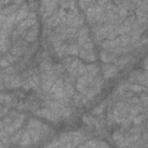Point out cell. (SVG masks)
<instances>
[{
	"label": "cell",
	"mask_w": 148,
	"mask_h": 148,
	"mask_svg": "<svg viewBox=\"0 0 148 148\" xmlns=\"http://www.w3.org/2000/svg\"><path fill=\"white\" fill-rule=\"evenodd\" d=\"M36 114L43 117V118H47L49 120L51 121H58L59 118L61 117L60 116V112L59 110H56V109H44V110H39L36 112Z\"/></svg>",
	"instance_id": "obj_1"
},
{
	"label": "cell",
	"mask_w": 148,
	"mask_h": 148,
	"mask_svg": "<svg viewBox=\"0 0 148 148\" xmlns=\"http://www.w3.org/2000/svg\"><path fill=\"white\" fill-rule=\"evenodd\" d=\"M118 73V68L114 66V65H110V64H106L103 66V74H104V77L105 79H110V77H113L116 76Z\"/></svg>",
	"instance_id": "obj_2"
},
{
	"label": "cell",
	"mask_w": 148,
	"mask_h": 148,
	"mask_svg": "<svg viewBox=\"0 0 148 148\" xmlns=\"http://www.w3.org/2000/svg\"><path fill=\"white\" fill-rule=\"evenodd\" d=\"M23 119H24V116H20V118H16L12 125H8L6 127V132L7 133H13L16 130H18L21 127V125L23 124Z\"/></svg>",
	"instance_id": "obj_3"
},
{
	"label": "cell",
	"mask_w": 148,
	"mask_h": 148,
	"mask_svg": "<svg viewBox=\"0 0 148 148\" xmlns=\"http://www.w3.org/2000/svg\"><path fill=\"white\" fill-rule=\"evenodd\" d=\"M82 59L87 60V61H94L95 60V53L92 50H86V49H82V50H79V53H77Z\"/></svg>",
	"instance_id": "obj_4"
},
{
	"label": "cell",
	"mask_w": 148,
	"mask_h": 148,
	"mask_svg": "<svg viewBox=\"0 0 148 148\" xmlns=\"http://www.w3.org/2000/svg\"><path fill=\"white\" fill-rule=\"evenodd\" d=\"M29 6L28 5H23L21 7V9L16 13V18H15V22H21L23 21L25 17H28V14H29Z\"/></svg>",
	"instance_id": "obj_5"
},
{
	"label": "cell",
	"mask_w": 148,
	"mask_h": 148,
	"mask_svg": "<svg viewBox=\"0 0 148 148\" xmlns=\"http://www.w3.org/2000/svg\"><path fill=\"white\" fill-rule=\"evenodd\" d=\"M38 35V25H34L30 30H28V32L25 34V39L28 42H34L37 38Z\"/></svg>",
	"instance_id": "obj_6"
},
{
	"label": "cell",
	"mask_w": 148,
	"mask_h": 148,
	"mask_svg": "<svg viewBox=\"0 0 148 148\" xmlns=\"http://www.w3.org/2000/svg\"><path fill=\"white\" fill-rule=\"evenodd\" d=\"M36 23V21L35 20H31V18H24L23 21H21V23L18 24V27H17V31L18 32H21L22 30H24V29H27V28H29V27H32L34 24Z\"/></svg>",
	"instance_id": "obj_7"
},
{
	"label": "cell",
	"mask_w": 148,
	"mask_h": 148,
	"mask_svg": "<svg viewBox=\"0 0 148 148\" xmlns=\"http://www.w3.org/2000/svg\"><path fill=\"white\" fill-rule=\"evenodd\" d=\"M88 40H89V37H88V29L83 27V28L80 30V32H79V44L82 45V44H84V43L88 42Z\"/></svg>",
	"instance_id": "obj_8"
},
{
	"label": "cell",
	"mask_w": 148,
	"mask_h": 148,
	"mask_svg": "<svg viewBox=\"0 0 148 148\" xmlns=\"http://www.w3.org/2000/svg\"><path fill=\"white\" fill-rule=\"evenodd\" d=\"M101 59L104 61V62H111V61H116V57L112 54V53H109L106 51H103L101 53Z\"/></svg>",
	"instance_id": "obj_9"
},
{
	"label": "cell",
	"mask_w": 148,
	"mask_h": 148,
	"mask_svg": "<svg viewBox=\"0 0 148 148\" xmlns=\"http://www.w3.org/2000/svg\"><path fill=\"white\" fill-rule=\"evenodd\" d=\"M98 73V67L96 65H88L86 66V74L89 76H95Z\"/></svg>",
	"instance_id": "obj_10"
},
{
	"label": "cell",
	"mask_w": 148,
	"mask_h": 148,
	"mask_svg": "<svg viewBox=\"0 0 148 148\" xmlns=\"http://www.w3.org/2000/svg\"><path fill=\"white\" fill-rule=\"evenodd\" d=\"M131 30V27H130V24L128 23H125V24H121V25H119L116 30H114V32L116 34H120V35H124V34H127L128 31Z\"/></svg>",
	"instance_id": "obj_11"
},
{
	"label": "cell",
	"mask_w": 148,
	"mask_h": 148,
	"mask_svg": "<svg viewBox=\"0 0 148 148\" xmlns=\"http://www.w3.org/2000/svg\"><path fill=\"white\" fill-rule=\"evenodd\" d=\"M87 17H88L89 21L96 20V9H95V6H90L87 9Z\"/></svg>",
	"instance_id": "obj_12"
},
{
	"label": "cell",
	"mask_w": 148,
	"mask_h": 148,
	"mask_svg": "<svg viewBox=\"0 0 148 148\" xmlns=\"http://www.w3.org/2000/svg\"><path fill=\"white\" fill-rule=\"evenodd\" d=\"M30 140H31V135H30V133H29V132H24V133L22 134L20 145H22V146L29 145V143H30Z\"/></svg>",
	"instance_id": "obj_13"
},
{
	"label": "cell",
	"mask_w": 148,
	"mask_h": 148,
	"mask_svg": "<svg viewBox=\"0 0 148 148\" xmlns=\"http://www.w3.org/2000/svg\"><path fill=\"white\" fill-rule=\"evenodd\" d=\"M9 46H10V42H9V39H0V52H5V51H7L8 49H9Z\"/></svg>",
	"instance_id": "obj_14"
},
{
	"label": "cell",
	"mask_w": 148,
	"mask_h": 148,
	"mask_svg": "<svg viewBox=\"0 0 148 148\" xmlns=\"http://www.w3.org/2000/svg\"><path fill=\"white\" fill-rule=\"evenodd\" d=\"M60 22V18H59V16H57V15H52L50 18H47V21H46V23L50 25V27H54L56 24H58Z\"/></svg>",
	"instance_id": "obj_15"
},
{
	"label": "cell",
	"mask_w": 148,
	"mask_h": 148,
	"mask_svg": "<svg viewBox=\"0 0 148 148\" xmlns=\"http://www.w3.org/2000/svg\"><path fill=\"white\" fill-rule=\"evenodd\" d=\"M59 112H60V116L67 118V117H69L72 114V109L71 108H67V106H62V108L59 109Z\"/></svg>",
	"instance_id": "obj_16"
},
{
	"label": "cell",
	"mask_w": 148,
	"mask_h": 148,
	"mask_svg": "<svg viewBox=\"0 0 148 148\" xmlns=\"http://www.w3.org/2000/svg\"><path fill=\"white\" fill-rule=\"evenodd\" d=\"M66 53H68V54H77L79 53V47H77V45H69V46H67L66 47Z\"/></svg>",
	"instance_id": "obj_17"
},
{
	"label": "cell",
	"mask_w": 148,
	"mask_h": 148,
	"mask_svg": "<svg viewBox=\"0 0 148 148\" xmlns=\"http://www.w3.org/2000/svg\"><path fill=\"white\" fill-rule=\"evenodd\" d=\"M113 139H114V141H117V143L118 145H121V141H123V135L120 134V132H116V133H113Z\"/></svg>",
	"instance_id": "obj_18"
},
{
	"label": "cell",
	"mask_w": 148,
	"mask_h": 148,
	"mask_svg": "<svg viewBox=\"0 0 148 148\" xmlns=\"http://www.w3.org/2000/svg\"><path fill=\"white\" fill-rule=\"evenodd\" d=\"M103 109H104V104H103V105L101 104V105H98L97 108H95V109L92 110V113H94V114H99L101 112H103Z\"/></svg>",
	"instance_id": "obj_19"
},
{
	"label": "cell",
	"mask_w": 148,
	"mask_h": 148,
	"mask_svg": "<svg viewBox=\"0 0 148 148\" xmlns=\"http://www.w3.org/2000/svg\"><path fill=\"white\" fill-rule=\"evenodd\" d=\"M128 60H130V57H124V58H120V59L117 61V64H118L119 66H124Z\"/></svg>",
	"instance_id": "obj_20"
},
{
	"label": "cell",
	"mask_w": 148,
	"mask_h": 148,
	"mask_svg": "<svg viewBox=\"0 0 148 148\" xmlns=\"http://www.w3.org/2000/svg\"><path fill=\"white\" fill-rule=\"evenodd\" d=\"M83 146H108V145L104 142H87Z\"/></svg>",
	"instance_id": "obj_21"
},
{
	"label": "cell",
	"mask_w": 148,
	"mask_h": 148,
	"mask_svg": "<svg viewBox=\"0 0 148 148\" xmlns=\"http://www.w3.org/2000/svg\"><path fill=\"white\" fill-rule=\"evenodd\" d=\"M10 64H9V61L5 58V59H2V60H0V67H2V68H6V67H8Z\"/></svg>",
	"instance_id": "obj_22"
},
{
	"label": "cell",
	"mask_w": 148,
	"mask_h": 148,
	"mask_svg": "<svg viewBox=\"0 0 148 148\" xmlns=\"http://www.w3.org/2000/svg\"><path fill=\"white\" fill-rule=\"evenodd\" d=\"M143 119H145V116H139V117H135V118H134V124H141Z\"/></svg>",
	"instance_id": "obj_23"
},
{
	"label": "cell",
	"mask_w": 148,
	"mask_h": 148,
	"mask_svg": "<svg viewBox=\"0 0 148 148\" xmlns=\"http://www.w3.org/2000/svg\"><path fill=\"white\" fill-rule=\"evenodd\" d=\"M6 59H7V60L9 61V64H10V62H14V61H16L18 58H17V57H14V56H7V57H6Z\"/></svg>",
	"instance_id": "obj_24"
},
{
	"label": "cell",
	"mask_w": 148,
	"mask_h": 148,
	"mask_svg": "<svg viewBox=\"0 0 148 148\" xmlns=\"http://www.w3.org/2000/svg\"><path fill=\"white\" fill-rule=\"evenodd\" d=\"M80 2H81V6H82V7H86L88 3L91 2V0H80Z\"/></svg>",
	"instance_id": "obj_25"
},
{
	"label": "cell",
	"mask_w": 148,
	"mask_h": 148,
	"mask_svg": "<svg viewBox=\"0 0 148 148\" xmlns=\"http://www.w3.org/2000/svg\"><path fill=\"white\" fill-rule=\"evenodd\" d=\"M28 17L31 18V20H34V18H35V13H30V14H28Z\"/></svg>",
	"instance_id": "obj_26"
},
{
	"label": "cell",
	"mask_w": 148,
	"mask_h": 148,
	"mask_svg": "<svg viewBox=\"0 0 148 148\" xmlns=\"http://www.w3.org/2000/svg\"><path fill=\"white\" fill-rule=\"evenodd\" d=\"M0 108H1V105H0Z\"/></svg>",
	"instance_id": "obj_27"
}]
</instances>
